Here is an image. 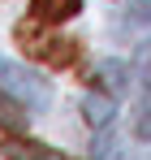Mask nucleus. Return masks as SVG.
Masks as SVG:
<instances>
[{
  "mask_svg": "<svg viewBox=\"0 0 151 160\" xmlns=\"http://www.w3.org/2000/svg\"><path fill=\"white\" fill-rule=\"evenodd\" d=\"M13 39H17V48H22L26 56L43 61L48 69H69V65H78V56H82V43H78V39H65V35L43 30L39 18L17 22V26H13Z\"/></svg>",
  "mask_w": 151,
  "mask_h": 160,
  "instance_id": "obj_1",
  "label": "nucleus"
},
{
  "mask_svg": "<svg viewBox=\"0 0 151 160\" xmlns=\"http://www.w3.org/2000/svg\"><path fill=\"white\" fill-rule=\"evenodd\" d=\"M0 87H4L9 95H17L26 108H48V100H52L48 82L39 78V74H30V69L13 65V61H4V56H0Z\"/></svg>",
  "mask_w": 151,
  "mask_h": 160,
  "instance_id": "obj_2",
  "label": "nucleus"
},
{
  "mask_svg": "<svg viewBox=\"0 0 151 160\" xmlns=\"http://www.w3.org/2000/svg\"><path fill=\"white\" fill-rule=\"evenodd\" d=\"M0 156L4 160H65L56 147L35 143V138H22V134H9V138L0 143Z\"/></svg>",
  "mask_w": 151,
  "mask_h": 160,
  "instance_id": "obj_3",
  "label": "nucleus"
},
{
  "mask_svg": "<svg viewBox=\"0 0 151 160\" xmlns=\"http://www.w3.org/2000/svg\"><path fill=\"white\" fill-rule=\"evenodd\" d=\"M117 30L125 39H151V0H129L117 18Z\"/></svg>",
  "mask_w": 151,
  "mask_h": 160,
  "instance_id": "obj_4",
  "label": "nucleus"
},
{
  "mask_svg": "<svg viewBox=\"0 0 151 160\" xmlns=\"http://www.w3.org/2000/svg\"><path fill=\"white\" fill-rule=\"evenodd\" d=\"M95 91H108V95H125V87H129V69L121 65V61H104V65H95Z\"/></svg>",
  "mask_w": 151,
  "mask_h": 160,
  "instance_id": "obj_5",
  "label": "nucleus"
},
{
  "mask_svg": "<svg viewBox=\"0 0 151 160\" xmlns=\"http://www.w3.org/2000/svg\"><path fill=\"white\" fill-rule=\"evenodd\" d=\"M78 9H82V0H35L30 18H39L43 26H56V22H69Z\"/></svg>",
  "mask_w": 151,
  "mask_h": 160,
  "instance_id": "obj_6",
  "label": "nucleus"
},
{
  "mask_svg": "<svg viewBox=\"0 0 151 160\" xmlns=\"http://www.w3.org/2000/svg\"><path fill=\"white\" fill-rule=\"evenodd\" d=\"M26 121H30V108H26L17 95H9V91L0 87V130L22 134V130H26Z\"/></svg>",
  "mask_w": 151,
  "mask_h": 160,
  "instance_id": "obj_7",
  "label": "nucleus"
},
{
  "mask_svg": "<svg viewBox=\"0 0 151 160\" xmlns=\"http://www.w3.org/2000/svg\"><path fill=\"white\" fill-rule=\"evenodd\" d=\"M82 112H86L91 126H108L112 112H117V95H108V91H91V95L82 100Z\"/></svg>",
  "mask_w": 151,
  "mask_h": 160,
  "instance_id": "obj_8",
  "label": "nucleus"
},
{
  "mask_svg": "<svg viewBox=\"0 0 151 160\" xmlns=\"http://www.w3.org/2000/svg\"><path fill=\"white\" fill-rule=\"evenodd\" d=\"M134 134L138 138H151V95L138 104V117H134Z\"/></svg>",
  "mask_w": 151,
  "mask_h": 160,
  "instance_id": "obj_9",
  "label": "nucleus"
},
{
  "mask_svg": "<svg viewBox=\"0 0 151 160\" xmlns=\"http://www.w3.org/2000/svg\"><path fill=\"white\" fill-rule=\"evenodd\" d=\"M134 74L151 87V43H143V48H138V56H134Z\"/></svg>",
  "mask_w": 151,
  "mask_h": 160,
  "instance_id": "obj_10",
  "label": "nucleus"
}]
</instances>
